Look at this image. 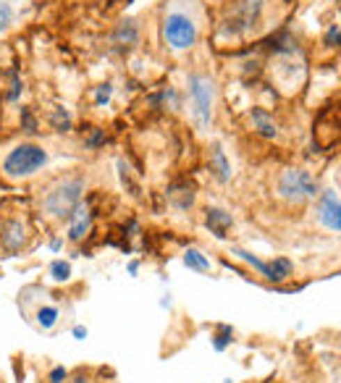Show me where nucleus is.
<instances>
[{"instance_id": "c85d7f7f", "label": "nucleus", "mask_w": 341, "mask_h": 383, "mask_svg": "<svg viewBox=\"0 0 341 383\" xmlns=\"http://www.w3.org/2000/svg\"><path fill=\"white\" fill-rule=\"evenodd\" d=\"M22 92H24V87H22V79H19V74L13 71V79H11V90H8V100L11 102H16L19 97H22Z\"/></svg>"}, {"instance_id": "cd10ccee", "label": "nucleus", "mask_w": 341, "mask_h": 383, "mask_svg": "<svg viewBox=\"0 0 341 383\" xmlns=\"http://www.w3.org/2000/svg\"><path fill=\"white\" fill-rule=\"evenodd\" d=\"M118 173H121V181H124V187H129V192L132 194H139V187H136L134 181H132V176H129V166H126L124 160H118Z\"/></svg>"}, {"instance_id": "f03ea898", "label": "nucleus", "mask_w": 341, "mask_h": 383, "mask_svg": "<svg viewBox=\"0 0 341 383\" xmlns=\"http://www.w3.org/2000/svg\"><path fill=\"white\" fill-rule=\"evenodd\" d=\"M87 181L81 176H66V179H58L53 187H47V192L40 200L42 213L56 218V221H68V215L74 213V208L81 203V194H84Z\"/></svg>"}, {"instance_id": "2eb2a0df", "label": "nucleus", "mask_w": 341, "mask_h": 383, "mask_svg": "<svg viewBox=\"0 0 341 383\" xmlns=\"http://www.w3.org/2000/svg\"><path fill=\"white\" fill-rule=\"evenodd\" d=\"M294 276V263L289 258H284V255H278V258H273L271 263H268V273H265V281L271 283H284L289 281Z\"/></svg>"}, {"instance_id": "1a4fd4ad", "label": "nucleus", "mask_w": 341, "mask_h": 383, "mask_svg": "<svg viewBox=\"0 0 341 383\" xmlns=\"http://www.w3.org/2000/svg\"><path fill=\"white\" fill-rule=\"evenodd\" d=\"M26 244V226L19 218H8L0 224V247L6 252H19Z\"/></svg>"}, {"instance_id": "aec40b11", "label": "nucleus", "mask_w": 341, "mask_h": 383, "mask_svg": "<svg viewBox=\"0 0 341 383\" xmlns=\"http://www.w3.org/2000/svg\"><path fill=\"white\" fill-rule=\"evenodd\" d=\"M231 341H234V326H228V323H218L216 334L210 336L213 350H216V352H226L228 347H231Z\"/></svg>"}, {"instance_id": "ddd939ff", "label": "nucleus", "mask_w": 341, "mask_h": 383, "mask_svg": "<svg viewBox=\"0 0 341 383\" xmlns=\"http://www.w3.org/2000/svg\"><path fill=\"white\" fill-rule=\"evenodd\" d=\"M113 45L118 47H134L139 42V24L134 19H124V22L116 24L113 34H111Z\"/></svg>"}, {"instance_id": "5701e85b", "label": "nucleus", "mask_w": 341, "mask_h": 383, "mask_svg": "<svg viewBox=\"0 0 341 383\" xmlns=\"http://www.w3.org/2000/svg\"><path fill=\"white\" fill-rule=\"evenodd\" d=\"M47 276L53 279L56 283H66L71 281V276H74V271H71V263L68 260H53L50 263V268H47Z\"/></svg>"}, {"instance_id": "72a5a7b5", "label": "nucleus", "mask_w": 341, "mask_h": 383, "mask_svg": "<svg viewBox=\"0 0 341 383\" xmlns=\"http://www.w3.org/2000/svg\"><path fill=\"white\" fill-rule=\"evenodd\" d=\"M126 271H129V276L134 279L136 273H139V260H129V263H126Z\"/></svg>"}, {"instance_id": "20e7f679", "label": "nucleus", "mask_w": 341, "mask_h": 383, "mask_svg": "<svg viewBox=\"0 0 341 383\" xmlns=\"http://www.w3.org/2000/svg\"><path fill=\"white\" fill-rule=\"evenodd\" d=\"M160 34H163V42L176 50V53H184V50H192L200 40V26L194 22L192 16L187 11H179L173 8L163 16V24H160Z\"/></svg>"}, {"instance_id": "f8f14e48", "label": "nucleus", "mask_w": 341, "mask_h": 383, "mask_svg": "<svg viewBox=\"0 0 341 383\" xmlns=\"http://www.w3.org/2000/svg\"><path fill=\"white\" fill-rule=\"evenodd\" d=\"M205 226L216 239H226L228 231L234 228V215L223 210V208H207L205 210Z\"/></svg>"}, {"instance_id": "7ed1b4c3", "label": "nucleus", "mask_w": 341, "mask_h": 383, "mask_svg": "<svg viewBox=\"0 0 341 383\" xmlns=\"http://www.w3.org/2000/svg\"><path fill=\"white\" fill-rule=\"evenodd\" d=\"M187 95H189V111L200 132H207L213 124V105H216V81L207 74L192 71L187 77Z\"/></svg>"}, {"instance_id": "9b49d317", "label": "nucleus", "mask_w": 341, "mask_h": 383, "mask_svg": "<svg viewBox=\"0 0 341 383\" xmlns=\"http://www.w3.org/2000/svg\"><path fill=\"white\" fill-rule=\"evenodd\" d=\"M166 200H168V205L173 210L184 213V210H189L194 205L197 192H194V187L189 181H176V184H170L168 189H166Z\"/></svg>"}, {"instance_id": "2f4dec72", "label": "nucleus", "mask_w": 341, "mask_h": 383, "mask_svg": "<svg viewBox=\"0 0 341 383\" xmlns=\"http://www.w3.org/2000/svg\"><path fill=\"white\" fill-rule=\"evenodd\" d=\"M71 336L77 338V341H84V338L90 336V331H87L84 326H74V328H71Z\"/></svg>"}, {"instance_id": "423d86ee", "label": "nucleus", "mask_w": 341, "mask_h": 383, "mask_svg": "<svg viewBox=\"0 0 341 383\" xmlns=\"http://www.w3.org/2000/svg\"><path fill=\"white\" fill-rule=\"evenodd\" d=\"M262 19V0H239L234 11L228 13L223 22V34L226 37H244L257 29Z\"/></svg>"}, {"instance_id": "c756f323", "label": "nucleus", "mask_w": 341, "mask_h": 383, "mask_svg": "<svg viewBox=\"0 0 341 383\" xmlns=\"http://www.w3.org/2000/svg\"><path fill=\"white\" fill-rule=\"evenodd\" d=\"M47 381L50 383H66L68 381V370L63 368V365H56V368L50 370V375H47Z\"/></svg>"}, {"instance_id": "473e14b6", "label": "nucleus", "mask_w": 341, "mask_h": 383, "mask_svg": "<svg viewBox=\"0 0 341 383\" xmlns=\"http://www.w3.org/2000/svg\"><path fill=\"white\" fill-rule=\"evenodd\" d=\"M47 247H50V252H61V249H63V239L61 237H50V242H47Z\"/></svg>"}, {"instance_id": "bb28decb", "label": "nucleus", "mask_w": 341, "mask_h": 383, "mask_svg": "<svg viewBox=\"0 0 341 383\" xmlns=\"http://www.w3.org/2000/svg\"><path fill=\"white\" fill-rule=\"evenodd\" d=\"M22 132L29 136L37 134V118H34V113L29 108H22Z\"/></svg>"}, {"instance_id": "7c9ffc66", "label": "nucleus", "mask_w": 341, "mask_h": 383, "mask_svg": "<svg viewBox=\"0 0 341 383\" xmlns=\"http://www.w3.org/2000/svg\"><path fill=\"white\" fill-rule=\"evenodd\" d=\"M336 42L341 45V29L339 26H331L328 32H326V45H336Z\"/></svg>"}, {"instance_id": "412c9836", "label": "nucleus", "mask_w": 341, "mask_h": 383, "mask_svg": "<svg viewBox=\"0 0 341 383\" xmlns=\"http://www.w3.org/2000/svg\"><path fill=\"white\" fill-rule=\"evenodd\" d=\"M231 255L237 260H241V263H247L252 271L260 273L262 279H265V273H268V263H265V260H260L257 255H252V252H247V249H241V247H231Z\"/></svg>"}, {"instance_id": "b1692460", "label": "nucleus", "mask_w": 341, "mask_h": 383, "mask_svg": "<svg viewBox=\"0 0 341 383\" xmlns=\"http://www.w3.org/2000/svg\"><path fill=\"white\" fill-rule=\"evenodd\" d=\"M16 22V11L8 0H0V34H6Z\"/></svg>"}, {"instance_id": "0eeeda50", "label": "nucleus", "mask_w": 341, "mask_h": 383, "mask_svg": "<svg viewBox=\"0 0 341 383\" xmlns=\"http://www.w3.org/2000/svg\"><path fill=\"white\" fill-rule=\"evenodd\" d=\"M315 215L323 228L341 234V200L336 197V192L320 189V194L315 197Z\"/></svg>"}, {"instance_id": "f704fd0d", "label": "nucleus", "mask_w": 341, "mask_h": 383, "mask_svg": "<svg viewBox=\"0 0 341 383\" xmlns=\"http://www.w3.org/2000/svg\"><path fill=\"white\" fill-rule=\"evenodd\" d=\"M223 383H231V381H223Z\"/></svg>"}, {"instance_id": "39448f33", "label": "nucleus", "mask_w": 341, "mask_h": 383, "mask_svg": "<svg viewBox=\"0 0 341 383\" xmlns=\"http://www.w3.org/2000/svg\"><path fill=\"white\" fill-rule=\"evenodd\" d=\"M278 197L286 200L292 205H302L307 200H315L320 194V184L318 179L305 169H286L281 176H278Z\"/></svg>"}, {"instance_id": "393cba45", "label": "nucleus", "mask_w": 341, "mask_h": 383, "mask_svg": "<svg viewBox=\"0 0 341 383\" xmlns=\"http://www.w3.org/2000/svg\"><path fill=\"white\" fill-rule=\"evenodd\" d=\"M92 100H95L97 108H105L108 102L113 100V84H111V81H102V84H97V87H95V95H92Z\"/></svg>"}, {"instance_id": "f257e3e1", "label": "nucleus", "mask_w": 341, "mask_h": 383, "mask_svg": "<svg viewBox=\"0 0 341 383\" xmlns=\"http://www.w3.org/2000/svg\"><path fill=\"white\" fill-rule=\"evenodd\" d=\"M47 160H50V155H47V150L42 145L19 142L6 153V158L0 163V171L8 181H24L37 176L47 166Z\"/></svg>"}, {"instance_id": "a878e982", "label": "nucleus", "mask_w": 341, "mask_h": 383, "mask_svg": "<svg viewBox=\"0 0 341 383\" xmlns=\"http://www.w3.org/2000/svg\"><path fill=\"white\" fill-rule=\"evenodd\" d=\"M105 142H108V136H105L102 129H90V134L84 139V147H87V150H100Z\"/></svg>"}, {"instance_id": "4be33fe9", "label": "nucleus", "mask_w": 341, "mask_h": 383, "mask_svg": "<svg viewBox=\"0 0 341 383\" xmlns=\"http://www.w3.org/2000/svg\"><path fill=\"white\" fill-rule=\"evenodd\" d=\"M268 47H271L273 53H278V56H292L296 50L294 40L289 37V32H278L276 37H271V40H268Z\"/></svg>"}, {"instance_id": "a211bd4d", "label": "nucleus", "mask_w": 341, "mask_h": 383, "mask_svg": "<svg viewBox=\"0 0 341 383\" xmlns=\"http://www.w3.org/2000/svg\"><path fill=\"white\" fill-rule=\"evenodd\" d=\"M47 124H50V129H53V132H58V134H66V132H71V129H74V116H71V111H68V108L58 105V108H53V111H50V116H47Z\"/></svg>"}, {"instance_id": "9d476101", "label": "nucleus", "mask_w": 341, "mask_h": 383, "mask_svg": "<svg viewBox=\"0 0 341 383\" xmlns=\"http://www.w3.org/2000/svg\"><path fill=\"white\" fill-rule=\"evenodd\" d=\"M207 169H210V176L218 181V184H228L231 181V163L226 158V150L221 147V142H213L210 145V155H207Z\"/></svg>"}, {"instance_id": "f3484780", "label": "nucleus", "mask_w": 341, "mask_h": 383, "mask_svg": "<svg viewBox=\"0 0 341 383\" xmlns=\"http://www.w3.org/2000/svg\"><path fill=\"white\" fill-rule=\"evenodd\" d=\"M58 320H61V307L58 304H42L34 313V323H37L40 331H53L58 326Z\"/></svg>"}, {"instance_id": "dca6fc26", "label": "nucleus", "mask_w": 341, "mask_h": 383, "mask_svg": "<svg viewBox=\"0 0 341 383\" xmlns=\"http://www.w3.org/2000/svg\"><path fill=\"white\" fill-rule=\"evenodd\" d=\"M150 105H155L160 111H179L182 108V95L173 87H163L160 92L150 95Z\"/></svg>"}, {"instance_id": "6e6552de", "label": "nucleus", "mask_w": 341, "mask_h": 383, "mask_svg": "<svg viewBox=\"0 0 341 383\" xmlns=\"http://www.w3.org/2000/svg\"><path fill=\"white\" fill-rule=\"evenodd\" d=\"M92 221H95V215H92L90 205L87 203H79L74 208V213L68 215V242H74V244H79L84 239L90 237L92 231Z\"/></svg>"}, {"instance_id": "4468645a", "label": "nucleus", "mask_w": 341, "mask_h": 383, "mask_svg": "<svg viewBox=\"0 0 341 383\" xmlns=\"http://www.w3.org/2000/svg\"><path fill=\"white\" fill-rule=\"evenodd\" d=\"M250 121H252V129H255L262 139H276V136H278V126H276V121H273L271 113L265 111V108H252Z\"/></svg>"}, {"instance_id": "6ab92c4d", "label": "nucleus", "mask_w": 341, "mask_h": 383, "mask_svg": "<svg viewBox=\"0 0 341 383\" xmlns=\"http://www.w3.org/2000/svg\"><path fill=\"white\" fill-rule=\"evenodd\" d=\"M184 265H187L189 271H194V273H210V268H213L210 258H207L205 252H200L197 247L184 249Z\"/></svg>"}]
</instances>
